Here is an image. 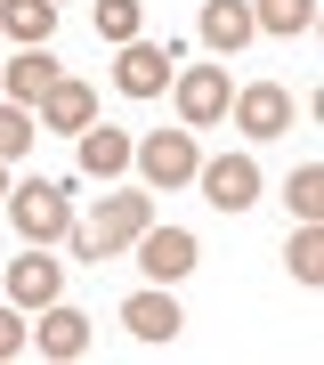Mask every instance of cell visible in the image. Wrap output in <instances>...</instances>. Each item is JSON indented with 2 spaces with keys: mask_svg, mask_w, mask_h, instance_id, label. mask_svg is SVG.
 <instances>
[{
  "mask_svg": "<svg viewBox=\"0 0 324 365\" xmlns=\"http://www.w3.org/2000/svg\"><path fill=\"white\" fill-rule=\"evenodd\" d=\"M0 81H9L16 106H33V98L57 81V57H49V49H16V66H0Z\"/></svg>",
  "mask_w": 324,
  "mask_h": 365,
  "instance_id": "obj_16",
  "label": "cell"
},
{
  "mask_svg": "<svg viewBox=\"0 0 324 365\" xmlns=\"http://www.w3.org/2000/svg\"><path fill=\"white\" fill-rule=\"evenodd\" d=\"M170 98H179V114H187V130H211V122H227V66H187V73H170Z\"/></svg>",
  "mask_w": 324,
  "mask_h": 365,
  "instance_id": "obj_3",
  "label": "cell"
},
{
  "mask_svg": "<svg viewBox=\"0 0 324 365\" xmlns=\"http://www.w3.org/2000/svg\"><path fill=\"white\" fill-rule=\"evenodd\" d=\"M251 33H259V25H251V0H203V41H211L219 57H235Z\"/></svg>",
  "mask_w": 324,
  "mask_h": 365,
  "instance_id": "obj_15",
  "label": "cell"
},
{
  "mask_svg": "<svg viewBox=\"0 0 324 365\" xmlns=\"http://www.w3.org/2000/svg\"><path fill=\"white\" fill-rule=\"evenodd\" d=\"M41 122H49V130H90V122H98V90L57 73L49 90H41Z\"/></svg>",
  "mask_w": 324,
  "mask_h": 365,
  "instance_id": "obj_11",
  "label": "cell"
},
{
  "mask_svg": "<svg viewBox=\"0 0 324 365\" xmlns=\"http://www.w3.org/2000/svg\"><path fill=\"white\" fill-rule=\"evenodd\" d=\"M251 25H259V33H276V41H292V33H308V25H316V0H259Z\"/></svg>",
  "mask_w": 324,
  "mask_h": 365,
  "instance_id": "obj_17",
  "label": "cell"
},
{
  "mask_svg": "<svg viewBox=\"0 0 324 365\" xmlns=\"http://www.w3.org/2000/svg\"><path fill=\"white\" fill-rule=\"evenodd\" d=\"M0 203H9V163H0Z\"/></svg>",
  "mask_w": 324,
  "mask_h": 365,
  "instance_id": "obj_23",
  "label": "cell"
},
{
  "mask_svg": "<svg viewBox=\"0 0 324 365\" xmlns=\"http://www.w3.org/2000/svg\"><path fill=\"white\" fill-rule=\"evenodd\" d=\"M25 146H33V114H25V106H0V163L25 155Z\"/></svg>",
  "mask_w": 324,
  "mask_h": 365,
  "instance_id": "obj_21",
  "label": "cell"
},
{
  "mask_svg": "<svg viewBox=\"0 0 324 365\" xmlns=\"http://www.w3.org/2000/svg\"><path fill=\"white\" fill-rule=\"evenodd\" d=\"M284 260H292L300 284H324V235H316V220H300V235L284 244Z\"/></svg>",
  "mask_w": 324,
  "mask_h": 365,
  "instance_id": "obj_18",
  "label": "cell"
},
{
  "mask_svg": "<svg viewBox=\"0 0 324 365\" xmlns=\"http://www.w3.org/2000/svg\"><path fill=\"white\" fill-rule=\"evenodd\" d=\"M57 292H65V268L41 260V244H25V260H9V300L16 309H49Z\"/></svg>",
  "mask_w": 324,
  "mask_h": 365,
  "instance_id": "obj_10",
  "label": "cell"
},
{
  "mask_svg": "<svg viewBox=\"0 0 324 365\" xmlns=\"http://www.w3.org/2000/svg\"><path fill=\"white\" fill-rule=\"evenodd\" d=\"M33 349L49 357V365H73V357H90V317L81 309H41V325H33Z\"/></svg>",
  "mask_w": 324,
  "mask_h": 365,
  "instance_id": "obj_9",
  "label": "cell"
},
{
  "mask_svg": "<svg viewBox=\"0 0 324 365\" xmlns=\"http://www.w3.org/2000/svg\"><path fill=\"white\" fill-rule=\"evenodd\" d=\"M25 341H33V325H25L16 309H0V365H9V357H25Z\"/></svg>",
  "mask_w": 324,
  "mask_h": 365,
  "instance_id": "obj_22",
  "label": "cell"
},
{
  "mask_svg": "<svg viewBox=\"0 0 324 365\" xmlns=\"http://www.w3.org/2000/svg\"><path fill=\"white\" fill-rule=\"evenodd\" d=\"M9 227L25 235V244H57V235H73V203H65V187H57V179L9 187Z\"/></svg>",
  "mask_w": 324,
  "mask_h": 365,
  "instance_id": "obj_2",
  "label": "cell"
},
{
  "mask_svg": "<svg viewBox=\"0 0 324 365\" xmlns=\"http://www.w3.org/2000/svg\"><path fill=\"white\" fill-rule=\"evenodd\" d=\"M130 163L146 170V187H187L194 170H203V155H194V130H155L146 146H130Z\"/></svg>",
  "mask_w": 324,
  "mask_h": 365,
  "instance_id": "obj_4",
  "label": "cell"
},
{
  "mask_svg": "<svg viewBox=\"0 0 324 365\" xmlns=\"http://www.w3.org/2000/svg\"><path fill=\"white\" fill-rule=\"evenodd\" d=\"M73 155L90 179H122L130 170V130H105V122H90V130H73Z\"/></svg>",
  "mask_w": 324,
  "mask_h": 365,
  "instance_id": "obj_13",
  "label": "cell"
},
{
  "mask_svg": "<svg viewBox=\"0 0 324 365\" xmlns=\"http://www.w3.org/2000/svg\"><path fill=\"white\" fill-rule=\"evenodd\" d=\"M170 66H179V57L155 49V41H122L114 81H122V98H162V90H170Z\"/></svg>",
  "mask_w": 324,
  "mask_h": 365,
  "instance_id": "obj_6",
  "label": "cell"
},
{
  "mask_svg": "<svg viewBox=\"0 0 324 365\" xmlns=\"http://www.w3.org/2000/svg\"><path fill=\"white\" fill-rule=\"evenodd\" d=\"M49 33H57V0H0V41L49 49Z\"/></svg>",
  "mask_w": 324,
  "mask_h": 365,
  "instance_id": "obj_12",
  "label": "cell"
},
{
  "mask_svg": "<svg viewBox=\"0 0 324 365\" xmlns=\"http://www.w3.org/2000/svg\"><path fill=\"white\" fill-rule=\"evenodd\" d=\"M146 227H155V195H105L90 220L73 227V252L98 268V260H114V252H130Z\"/></svg>",
  "mask_w": 324,
  "mask_h": 365,
  "instance_id": "obj_1",
  "label": "cell"
},
{
  "mask_svg": "<svg viewBox=\"0 0 324 365\" xmlns=\"http://www.w3.org/2000/svg\"><path fill=\"white\" fill-rule=\"evenodd\" d=\"M138 25H146V0H98V33L114 41V49L138 41Z\"/></svg>",
  "mask_w": 324,
  "mask_h": 365,
  "instance_id": "obj_19",
  "label": "cell"
},
{
  "mask_svg": "<svg viewBox=\"0 0 324 365\" xmlns=\"http://www.w3.org/2000/svg\"><path fill=\"white\" fill-rule=\"evenodd\" d=\"M122 325L138 333V341H170L187 317H179V300H170V292H130V300H122Z\"/></svg>",
  "mask_w": 324,
  "mask_h": 365,
  "instance_id": "obj_14",
  "label": "cell"
},
{
  "mask_svg": "<svg viewBox=\"0 0 324 365\" xmlns=\"http://www.w3.org/2000/svg\"><path fill=\"white\" fill-rule=\"evenodd\" d=\"M235 122H244L251 138H284L292 130V90H284V81H251V90H235Z\"/></svg>",
  "mask_w": 324,
  "mask_h": 365,
  "instance_id": "obj_8",
  "label": "cell"
},
{
  "mask_svg": "<svg viewBox=\"0 0 324 365\" xmlns=\"http://www.w3.org/2000/svg\"><path fill=\"white\" fill-rule=\"evenodd\" d=\"M284 195H292V211H300V220H316V211H324V163H300Z\"/></svg>",
  "mask_w": 324,
  "mask_h": 365,
  "instance_id": "obj_20",
  "label": "cell"
},
{
  "mask_svg": "<svg viewBox=\"0 0 324 365\" xmlns=\"http://www.w3.org/2000/svg\"><path fill=\"white\" fill-rule=\"evenodd\" d=\"M194 179H203V203H211V211H244V203H259V163H251V155H219V163L194 170Z\"/></svg>",
  "mask_w": 324,
  "mask_h": 365,
  "instance_id": "obj_5",
  "label": "cell"
},
{
  "mask_svg": "<svg viewBox=\"0 0 324 365\" xmlns=\"http://www.w3.org/2000/svg\"><path fill=\"white\" fill-rule=\"evenodd\" d=\"M194 252H203L194 227H146V235H138V268L155 276V284H179V276L194 268Z\"/></svg>",
  "mask_w": 324,
  "mask_h": 365,
  "instance_id": "obj_7",
  "label": "cell"
}]
</instances>
